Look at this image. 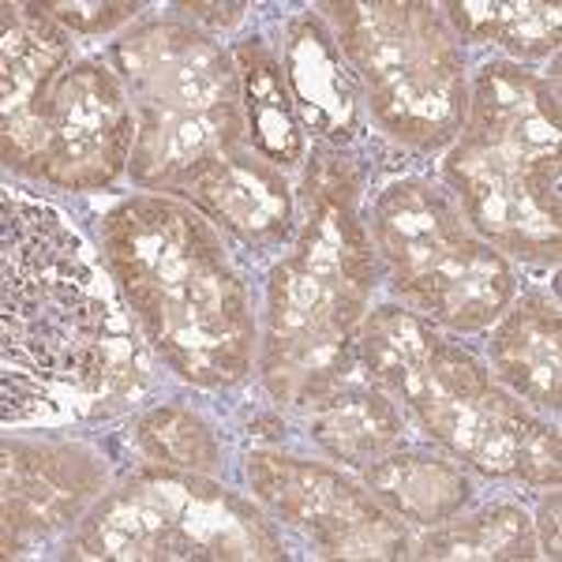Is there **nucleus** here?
<instances>
[{
	"label": "nucleus",
	"instance_id": "1",
	"mask_svg": "<svg viewBox=\"0 0 562 562\" xmlns=\"http://www.w3.org/2000/svg\"><path fill=\"white\" fill-rule=\"evenodd\" d=\"M4 390L0 420H109L132 409L150 364L94 256L53 206L4 195Z\"/></svg>",
	"mask_w": 562,
	"mask_h": 562
},
{
	"label": "nucleus",
	"instance_id": "2",
	"mask_svg": "<svg viewBox=\"0 0 562 562\" xmlns=\"http://www.w3.org/2000/svg\"><path fill=\"white\" fill-rule=\"evenodd\" d=\"M102 256L143 338L184 383L225 390L248 375L259 323L211 217L177 195H132L105 214Z\"/></svg>",
	"mask_w": 562,
	"mask_h": 562
},
{
	"label": "nucleus",
	"instance_id": "3",
	"mask_svg": "<svg viewBox=\"0 0 562 562\" xmlns=\"http://www.w3.org/2000/svg\"><path fill=\"white\" fill-rule=\"evenodd\" d=\"M364 180L349 150L319 147L304 169V222L270 270L259 375L270 397L315 409L360 360V323L379 281V251L360 214Z\"/></svg>",
	"mask_w": 562,
	"mask_h": 562
},
{
	"label": "nucleus",
	"instance_id": "4",
	"mask_svg": "<svg viewBox=\"0 0 562 562\" xmlns=\"http://www.w3.org/2000/svg\"><path fill=\"white\" fill-rule=\"evenodd\" d=\"M442 177L476 237L498 256L555 267L559 237V87L492 60L469 79V109Z\"/></svg>",
	"mask_w": 562,
	"mask_h": 562
},
{
	"label": "nucleus",
	"instance_id": "5",
	"mask_svg": "<svg viewBox=\"0 0 562 562\" xmlns=\"http://www.w3.org/2000/svg\"><path fill=\"white\" fill-rule=\"evenodd\" d=\"M360 364L368 383L397 394L435 442L487 476H521L559 487V431L521 397L495 386L473 352L405 307H375L360 323Z\"/></svg>",
	"mask_w": 562,
	"mask_h": 562
},
{
	"label": "nucleus",
	"instance_id": "6",
	"mask_svg": "<svg viewBox=\"0 0 562 562\" xmlns=\"http://www.w3.org/2000/svg\"><path fill=\"white\" fill-rule=\"evenodd\" d=\"M113 65L135 116L132 184L173 195L195 169L248 143L233 53L180 20H147L113 42Z\"/></svg>",
	"mask_w": 562,
	"mask_h": 562
},
{
	"label": "nucleus",
	"instance_id": "7",
	"mask_svg": "<svg viewBox=\"0 0 562 562\" xmlns=\"http://www.w3.org/2000/svg\"><path fill=\"white\" fill-rule=\"evenodd\" d=\"M357 76L371 121L409 150L435 154L458 139L469 109L465 57L442 8L420 0L319 4Z\"/></svg>",
	"mask_w": 562,
	"mask_h": 562
},
{
	"label": "nucleus",
	"instance_id": "8",
	"mask_svg": "<svg viewBox=\"0 0 562 562\" xmlns=\"http://www.w3.org/2000/svg\"><path fill=\"white\" fill-rule=\"evenodd\" d=\"M368 229L394 293L435 326L480 334L518 296L510 259L476 237L454 195L431 180L386 184L371 203Z\"/></svg>",
	"mask_w": 562,
	"mask_h": 562
},
{
	"label": "nucleus",
	"instance_id": "9",
	"mask_svg": "<svg viewBox=\"0 0 562 562\" xmlns=\"http://www.w3.org/2000/svg\"><path fill=\"white\" fill-rule=\"evenodd\" d=\"M71 559L173 562V559H285L262 510L206 473L147 461L83 514Z\"/></svg>",
	"mask_w": 562,
	"mask_h": 562
},
{
	"label": "nucleus",
	"instance_id": "10",
	"mask_svg": "<svg viewBox=\"0 0 562 562\" xmlns=\"http://www.w3.org/2000/svg\"><path fill=\"white\" fill-rule=\"evenodd\" d=\"M251 495L278 521L301 529L326 559H397L405 532L368 487L352 484L323 461H304L278 450H251L244 461Z\"/></svg>",
	"mask_w": 562,
	"mask_h": 562
},
{
	"label": "nucleus",
	"instance_id": "11",
	"mask_svg": "<svg viewBox=\"0 0 562 562\" xmlns=\"http://www.w3.org/2000/svg\"><path fill=\"white\" fill-rule=\"evenodd\" d=\"M132 143L135 116L121 76L98 60H71L23 177L65 192H98L128 173Z\"/></svg>",
	"mask_w": 562,
	"mask_h": 562
},
{
	"label": "nucleus",
	"instance_id": "12",
	"mask_svg": "<svg viewBox=\"0 0 562 562\" xmlns=\"http://www.w3.org/2000/svg\"><path fill=\"white\" fill-rule=\"evenodd\" d=\"M105 495V465L94 450L68 439H4V559L23 540H38L83 514Z\"/></svg>",
	"mask_w": 562,
	"mask_h": 562
},
{
	"label": "nucleus",
	"instance_id": "13",
	"mask_svg": "<svg viewBox=\"0 0 562 562\" xmlns=\"http://www.w3.org/2000/svg\"><path fill=\"white\" fill-rule=\"evenodd\" d=\"M71 34L45 4H0V139L4 166L26 173L60 76L71 68Z\"/></svg>",
	"mask_w": 562,
	"mask_h": 562
},
{
	"label": "nucleus",
	"instance_id": "14",
	"mask_svg": "<svg viewBox=\"0 0 562 562\" xmlns=\"http://www.w3.org/2000/svg\"><path fill=\"white\" fill-rule=\"evenodd\" d=\"M173 195L251 251H274L296 237V195L285 169L251 147L222 154L211 166L195 169Z\"/></svg>",
	"mask_w": 562,
	"mask_h": 562
},
{
	"label": "nucleus",
	"instance_id": "15",
	"mask_svg": "<svg viewBox=\"0 0 562 562\" xmlns=\"http://www.w3.org/2000/svg\"><path fill=\"white\" fill-rule=\"evenodd\" d=\"M281 71L304 132L319 147L349 150L364 132L360 83L319 15H293L281 31Z\"/></svg>",
	"mask_w": 562,
	"mask_h": 562
},
{
	"label": "nucleus",
	"instance_id": "16",
	"mask_svg": "<svg viewBox=\"0 0 562 562\" xmlns=\"http://www.w3.org/2000/svg\"><path fill=\"white\" fill-rule=\"evenodd\" d=\"M559 304L543 293L514 296L495 319L487 341L495 379L521 397L529 409H559L562 397V357H559Z\"/></svg>",
	"mask_w": 562,
	"mask_h": 562
},
{
	"label": "nucleus",
	"instance_id": "17",
	"mask_svg": "<svg viewBox=\"0 0 562 562\" xmlns=\"http://www.w3.org/2000/svg\"><path fill=\"white\" fill-rule=\"evenodd\" d=\"M229 53L240 71L244 121H248L251 150L262 154L267 161H274L278 169L301 166L307 158V132L301 116H296L278 53L262 38H244Z\"/></svg>",
	"mask_w": 562,
	"mask_h": 562
},
{
	"label": "nucleus",
	"instance_id": "18",
	"mask_svg": "<svg viewBox=\"0 0 562 562\" xmlns=\"http://www.w3.org/2000/svg\"><path fill=\"white\" fill-rule=\"evenodd\" d=\"M364 487L390 514L416 525H442L473 495V484L458 465L402 447L364 465Z\"/></svg>",
	"mask_w": 562,
	"mask_h": 562
},
{
	"label": "nucleus",
	"instance_id": "19",
	"mask_svg": "<svg viewBox=\"0 0 562 562\" xmlns=\"http://www.w3.org/2000/svg\"><path fill=\"white\" fill-rule=\"evenodd\" d=\"M312 439L330 458L364 469L405 442V424L379 386H341L312 409Z\"/></svg>",
	"mask_w": 562,
	"mask_h": 562
},
{
	"label": "nucleus",
	"instance_id": "20",
	"mask_svg": "<svg viewBox=\"0 0 562 562\" xmlns=\"http://www.w3.org/2000/svg\"><path fill=\"white\" fill-rule=\"evenodd\" d=\"M450 31L473 42H495L521 60L559 53V4H442Z\"/></svg>",
	"mask_w": 562,
	"mask_h": 562
},
{
	"label": "nucleus",
	"instance_id": "21",
	"mask_svg": "<svg viewBox=\"0 0 562 562\" xmlns=\"http://www.w3.org/2000/svg\"><path fill=\"white\" fill-rule=\"evenodd\" d=\"M537 529L521 506L495 503L465 521H442L424 540V559H537Z\"/></svg>",
	"mask_w": 562,
	"mask_h": 562
},
{
	"label": "nucleus",
	"instance_id": "22",
	"mask_svg": "<svg viewBox=\"0 0 562 562\" xmlns=\"http://www.w3.org/2000/svg\"><path fill=\"white\" fill-rule=\"evenodd\" d=\"M135 442L158 465L188 469V473H214L222 469V442L211 424L184 405H158L135 424Z\"/></svg>",
	"mask_w": 562,
	"mask_h": 562
},
{
	"label": "nucleus",
	"instance_id": "23",
	"mask_svg": "<svg viewBox=\"0 0 562 562\" xmlns=\"http://www.w3.org/2000/svg\"><path fill=\"white\" fill-rule=\"evenodd\" d=\"M45 12L68 34H90L94 38V34H109L135 20L139 4H45Z\"/></svg>",
	"mask_w": 562,
	"mask_h": 562
},
{
	"label": "nucleus",
	"instance_id": "24",
	"mask_svg": "<svg viewBox=\"0 0 562 562\" xmlns=\"http://www.w3.org/2000/svg\"><path fill=\"white\" fill-rule=\"evenodd\" d=\"M537 529V543H540V555L559 559V492L551 487V495L540 503V521L532 525Z\"/></svg>",
	"mask_w": 562,
	"mask_h": 562
},
{
	"label": "nucleus",
	"instance_id": "25",
	"mask_svg": "<svg viewBox=\"0 0 562 562\" xmlns=\"http://www.w3.org/2000/svg\"><path fill=\"white\" fill-rule=\"evenodd\" d=\"M180 12H188L195 23L222 26V31H229V26H237L244 20L248 4H180Z\"/></svg>",
	"mask_w": 562,
	"mask_h": 562
}]
</instances>
